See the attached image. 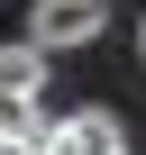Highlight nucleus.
<instances>
[{"mask_svg": "<svg viewBox=\"0 0 146 155\" xmlns=\"http://www.w3.org/2000/svg\"><path fill=\"white\" fill-rule=\"evenodd\" d=\"M101 28H110V0H37V9H28V46H37V55L91 46Z\"/></svg>", "mask_w": 146, "mask_h": 155, "instance_id": "1", "label": "nucleus"}, {"mask_svg": "<svg viewBox=\"0 0 146 155\" xmlns=\"http://www.w3.org/2000/svg\"><path fill=\"white\" fill-rule=\"evenodd\" d=\"M0 155H37V137H0Z\"/></svg>", "mask_w": 146, "mask_h": 155, "instance_id": "4", "label": "nucleus"}, {"mask_svg": "<svg viewBox=\"0 0 146 155\" xmlns=\"http://www.w3.org/2000/svg\"><path fill=\"white\" fill-rule=\"evenodd\" d=\"M37 91H46V55L28 37H9V46H0V101H28L37 110Z\"/></svg>", "mask_w": 146, "mask_h": 155, "instance_id": "3", "label": "nucleus"}, {"mask_svg": "<svg viewBox=\"0 0 146 155\" xmlns=\"http://www.w3.org/2000/svg\"><path fill=\"white\" fill-rule=\"evenodd\" d=\"M137 55H146V18H137Z\"/></svg>", "mask_w": 146, "mask_h": 155, "instance_id": "5", "label": "nucleus"}, {"mask_svg": "<svg viewBox=\"0 0 146 155\" xmlns=\"http://www.w3.org/2000/svg\"><path fill=\"white\" fill-rule=\"evenodd\" d=\"M37 155H137V146L110 110H64L55 128H37Z\"/></svg>", "mask_w": 146, "mask_h": 155, "instance_id": "2", "label": "nucleus"}]
</instances>
